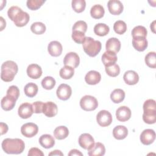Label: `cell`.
<instances>
[{"instance_id": "obj_1", "label": "cell", "mask_w": 156, "mask_h": 156, "mask_svg": "<svg viewBox=\"0 0 156 156\" xmlns=\"http://www.w3.org/2000/svg\"><path fill=\"white\" fill-rule=\"evenodd\" d=\"M2 149L8 154H20L25 148L24 142L20 138H5L1 144Z\"/></svg>"}, {"instance_id": "obj_2", "label": "cell", "mask_w": 156, "mask_h": 156, "mask_svg": "<svg viewBox=\"0 0 156 156\" xmlns=\"http://www.w3.org/2000/svg\"><path fill=\"white\" fill-rule=\"evenodd\" d=\"M18 70L17 64L12 60H7L1 65V78L6 82H11L13 80Z\"/></svg>"}, {"instance_id": "obj_3", "label": "cell", "mask_w": 156, "mask_h": 156, "mask_svg": "<svg viewBox=\"0 0 156 156\" xmlns=\"http://www.w3.org/2000/svg\"><path fill=\"white\" fill-rule=\"evenodd\" d=\"M83 44L84 52L90 57H95L101 50L102 44L98 40H95L91 37H86Z\"/></svg>"}, {"instance_id": "obj_4", "label": "cell", "mask_w": 156, "mask_h": 156, "mask_svg": "<svg viewBox=\"0 0 156 156\" xmlns=\"http://www.w3.org/2000/svg\"><path fill=\"white\" fill-rule=\"evenodd\" d=\"M80 106L85 111L94 110L98 106L97 99L92 96L85 95L80 101Z\"/></svg>"}, {"instance_id": "obj_5", "label": "cell", "mask_w": 156, "mask_h": 156, "mask_svg": "<svg viewBox=\"0 0 156 156\" xmlns=\"http://www.w3.org/2000/svg\"><path fill=\"white\" fill-rule=\"evenodd\" d=\"M96 121L100 126L107 127L111 124L112 122V116L108 111L102 110L98 113Z\"/></svg>"}, {"instance_id": "obj_6", "label": "cell", "mask_w": 156, "mask_h": 156, "mask_svg": "<svg viewBox=\"0 0 156 156\" xmlns=\"http://www.w3.org/2000/svg\"><path fill=\"white\" fill-rule=\"evenodd\" d=\"M38 131L37 124L33 122H27L23 124L21 127L22 135L27 138H32L36 135Z\"/></svg>"}, {"instance_id": "obj_7", "label": "cell", "mask_w": 156, "mask_h": 156, "mask_svg": "<svg viewBox=\"0 0 156 156\" xmlns=\"http://www.w3.org/2000/svg\"><path fill=\"white\" fill-rule=\"evenodd\" d=\"M56 94L58 99L66 101L71 96L72 89L69 85L65 83H62L57 88Z\"/></svg>"}, {"instance_id": "obj_8", "label": "cell", "mask_w": 156, "mask_h": 156, "mask_svg": "<svg viewBox=\"0 0 156 156\" xmlns=\"http://www.w3.org/2000/svg\"><path fill=\"white\" fill-rule=\"evenodd\" d=\"M80 63V58L78 54L74 52H70L66 54L63 59V63L66 66L76 68Z\"/></svg>"}, {"instance_id": "obj_9", "label": "cell", "mask_w": 156, "mask_h": 156, "mask_svg": "<svg viewBox=\"0 0 156 156\" xmlns=\"http://www.w3.org/2000/svg\"><path fill=\"white\" fill-rule=\"evenodd\" d=\"M29 19V15L27 12L23 11L21 9L14 16L12 21L14 22V24L17 27H23L27 24Z\"/></svg>"}, {"instance_id": "obj_10", "label": "cell", "mask_w": 156, "mask_h": 156, "mask_svg": "<svg viewBox=\"0 0 156 156\" xmlns=\"http://www.w3.org/2000/svg\"><path fill=\"white\" fill-rule=\"evenodd\" d=\"M34 113L32 105L29 102H24L21 104L18 110V114L23 119L30 118Z\"/></svg>"}, {"instance_id": "obj_11", "label": "cell", "mask_w": 156, "mask_h": 156, "mask_svg": "<svg viewBox=\"0 0 156 156\" xmlns=\"http://www.w3.org/2000/svg\"><path fill=\"white\" fill-rule=\"evenodd\" d=\"M155 139V133L153 129H147L144 130L140 135V141L144 145L152 144Z\"/></svg>"}, {"instance_id": "obj_12", "label": "cell", "mask_w": 156, "mask_h": 156, "mask_svg": "<svg viewBox=\"0 0 156 156\" xmlns=\"http://www.w3.org/2000/svg\"><path fill=\"white\" fill-rule=\"evenodd\" d=\"M108 9L110 13L114 15H118L123 11V5L120 1L110 0L107 3Z\"/></svg>"}, {"instance_id": "obj_13", "label": "cell", "mask_w": 156, "mask_h": 156, "mask_svg": "<svg viewBox=\"0 0 156 156\" xmlns=\"http://www.w3.org/2000/svg\"><path fill=\"white\" fill-rule=\"evenodd\" d=\"M57 105L53 102L49 101L44 103L42 113L47 117L51 118L55 116L57 114Z\"/></svg>"}, {"instance_id": "obj_14", "label": "cell", "mask_w": 156, "mask_h": 156, "mask_svg": "<svg viewBox=\"0 0 156 156\" xmlns=\"http://www.w3.org/2000/svg\"><path fill=\"white\" fill-rule=\"evenodd\" d=\"M78 141L80 146L84 149H89L94 143L93 136L87 133L81 134L79 137Z\"/></svg>"}, {"instance_id": "obj_15", "label": "cell", "mask_w": 156, "mask_h": 156, "mask_svg": "<svg viewBox=\"0 0 156 156\" xmlns=\"http://www.w3.org/2000/svg\"><path fill=\"white\" fill-rule=\"evenodd\" d=\"M116 116L119 121H126L131 117V110L127 106H121L116 110Z\"/></svg>"}, {"instance_id": "obj_16", "label": "cell", "mask_w": 156, "mask_h": 156, "mask_svg": "<svg viewBox=\"0 0 156 156\" xmlns=\"http://www.w3.org/2000/svg\"><path fill=\"white\" fill-rule=\"evenodd\" d=\"M88 150L90 156H102L105 154V148L104 145L99 142L94 143Z\"/></svg>"}, {"instance_id": "obj_17", "label": "cell", "mask_w": 156, "mask_h": 156, "mask_svg": "<svg viewBox=\"0 0 156 156\" xmlns=\"http://www.w3.org/2000/svg\"><path fill=\"white\" fill-rule=\"evenodd\" d=\"M27 76L33 79H37L42 75V69L40 66L37 64H30L27 68Z\"/></svg>"}, {"instance_id": "obj_18", "label": "cell", "mask_w": 156, "mask_h": 156, "mask_svg": "<svg viewBox=\"0 0 156 156\" xmlns=\"http://www.w3.org/2000/svg\"><path fill=\"white\" fill-rule=\"evenodd\" d=\"M48 51L49 54L53 57H58L61 55L63 47L60 42L58 41H52L48 46Z\"/></svg>"}, {"instance_id": "obj_19", "label": "cell", "mask_w": 156, "mask_h": 156, "mask_svg": "<svg viewBox=\"0 0 156 156\" xmlns=\"http://www.w3.org/2000/svg\"><path fill=\"white\" fill-rule=\"evenodd\" d=\"M148 43L146 37H135L132 38V46L138 51H144Z\"/></svg>"}, {"instance_id": "obj_20", "label": "cell", "mask_w": 156, "mask_h": 156, "mask_svg": "<svg viewBox=\"0 0 156 156\" xmlns=\"http://www.w3.org/2000/svg\"><path fill=\"white\" fill-rule=\"evenodd\" d=\"M101 74L99 72L94 70L88 72L85 77V82L89 85H96L101 81Z\"/></svg>"}, {"instance_id": "obj_21", "label": "cell", "mask_w": 156, "mask_h": 156, "mask_svg": "<svg viewBox=\"0 0 156 156\" xmlns=\"http://www.w3.org/2000/svg\"><path fill=\"white\" fill-rule=\"evenodd\" d=\"M105 48L106 51H112L116 54L121 49V42L118 38L115 37L110 38L106 41Z\"/></svg>"}, {"instance_id": "obj_22", "label": "cell", "mask_w": 156, "mask_h": 156, "mask_svg": "<svg viewBox=\"0 0 156 156\" xmlns=\"http://www.w3.org/2000/svg\"><path fill=\"white\" fill-rule=\"evenodd\" d=\"M123 79L126 83L129 85H133L136 84L138 82L139 76L136 72L133 70H129L124 73Z\"/></svg>"}, {"instance_id": "obj_23", "label": "cell", "mask_w": 156, "mask_h": 156, "mask_svg": "<svg viewBox=\"0 0 156 156\" xmlns=\"http://www.w3.org/2000/svg\"><path fill=\"white\" fill-rule=\"evenodd\" d=\"M16 99L10 96L6 95L3 97L1 101L2 108L5 111H9L13 108L16 104Z\"/></svg>"}, {"instance_id": "obj_24", "label": "cell", "mask_w": 156, "mask_h": 156, "mask_svg": "<svg viewBox=\"0 0 156 156\" xmlns=\"http://www.w3.org/2000/svg\"><path fill=\"white\" fill-rule=\"evenodd\" d=\"M102 61L105 66H108L116 63L117 61L116 53L106 51L102 56Z\"/></svg>"}, {"instance_id": "obj_25", "label": "cell", "mask_w": 156, "mask_h": 156, "mask_svg": "<svg viewBox=\"0 0 156 156\" xmlns=\"http://www.w3.org/2000/svg\"><path fill=\"white\" fill-rule=\"evenodd\" d=\"M39 143L43 147L49 149L54 146L55 140L52 135L49 134H44L40 137Z\"/></svg>"}, {"instance_id": "obj_26", "label": "cell", "mask_w": 156, "mask_h": 156, "mask_svg": "<svg viewBox=\"0 0 156 156\" xmlns=\"http://www.w3.org/2000/svg\"><path fill=\"white\" fill-rule=\"evenodd\" d=\"M128 135V130L124 126H117L113 130V135L116 140H123Z\"/></svg>"}, {"instance_id": "obj_27", "label": "cell", "mask_w": 156, "mask_h": 156, "mask_svg": "<svg viewBox=\"0 0 156 156\" xmlns=\"http://www.w3.org/2000/svg\"><path fill=\"white\" fill-rule=\"evenodd\" d=\"M125 98V92L122 89H115L110 94V99L113 102L118 104L123 101Z\"/></svg>"}, {"instance_id": "obj_28", "label": "cell", "mask_w": 156, "mask_h": 156, "mask_svg": "<svg viewBox=\"0 0 156 156\" xmlns=\"http://www.w3.org/2000/svg\"><path fill=\"white\" fill-rule=\"evenodd\" d=\"M68 129L64 126L57 127L54 130V136L57 140H63L68 136Z\"/></svg>"}, {"instance_id": "obj_29", "label": "cell", "mask_w": 156, "mask_h": 156, "mask_svg": "<svg viewBox=\"0 0 156 156\" xmlns=\"http://www.w3.org/2000/svg\"><path fill=\"white\" fill-rule=\"evenodd\" d=\"M105 10L102 5L100 4L94 5L90 10V15L94 19H100L103 17Z\"/></svg>"}, {"instance_id": "obj_30", "label": "cell", "mask_w": 156, "mask_h": 156, "mask_svg": "<svg viewBox=\"0 0 156 156\" xmlns=\"http://www.w3.org/2000/svg\"><path fill=\"white\" fill-rule=\"evenodd\" d=\"M38 87L37 84L33 82L28 83L26 85L24 88L25 94L29 98L34 97L38 93Z\"/></svg>"}, {"instance_id": "obj_31", "label": "cell", "mask_w": 156, "mask_h": 156, "mask_svg": "<svg viewBox=\"0 0 156 156\" xmlns=\"http://www.w3.org/2000/svg\"><path fill=\"white\" fill-rule=\"evenodd\" d=\"M110 28L108 26L104 23H98L94 27V32L97 35L102 37L105 36L109 32Z\"/></svg>"}, {"instance_id": "obj_32", "label": "cell", "mask_w": 156, "mask_h": 156, "mask_svg": "<svg viewBox=\"0 0 156 156\" xmlns=\"http://www.w3.org/2000/svg\"><path fill=\"white\" fill-rule=\"evenodd\" d=\"M74 74V68L69 66H65L62 68L60 70L59 74L60 76L63 79H71Z\"/></svg>"}, {"instance_id": "obj_33", "label": "cell", "mask_w": 156, "mask_h": 156, "mask_svg": "<svg viewBox=\"0 0 156 156\" xmlns=\"http://www.w3.org/2000/svg\"><path fill=\"white\" fill-rule=\"evenodd\" d=\"M30 30L35 34L41 35L46 31V26L41 22H35L31 25Z\"/></svg>"}, {"instance_id": "obj_34", "label": "cell", "mask_w": 156, "mask_h": 156, "mask_svg": "<svg viewBox=\"0 0 156 156\" xmlns=\"http://www.w3.org/2000/svg\"><path fill=\"white\" fill-rule=\"evenodd\" d=\"M72 8L77 13L82 12L86 7L85 0H73L71 2Z\"/></svg>"}, {"instance_id": "obj_35", "label": "cell", "mask_w": 156, "mask_h": 156, "mask_svg": "<svg viewBox=\"0 0 156 156\" xmlns=\"http://www.w3.org/2000/svg\"><path fill=\"white\" fill-rule=\"evenodd\" d=\"M113 29L116 34L122 35L127 30V24L122 20H118L114 23Z\"/></svg>"}, {"instance_id": "obj_36", "label": "cell", "mask_w": 156, "mask_h": 156, "mask_svg": "<svg viewBox=\"0 0 156 156\" xmlns=\"http://www.w3.org/2000/svg\"><path fill=\"white\" fill-rule=\"evenodd\" d=\"M156 53L155 52H149L145 56L146 64L151 68H156Z\"/></svg>"}, {"instance_id": "obj_37", "label": "cell", "mask_w": 156, "mask_h": 156, "mask_svg": "<svg viewBox=\"0 0 156 156\" xmlns=\"http://www.w3.org/2000/svg\"><path fill=\"white\" fill-rule=\"evenodd\" d=\"M41 85L46 90H52L55 85V80L51 76H46L41 80Z\"/></svg>"}, {"instance_id": "obj_38", "label": "cell", "mask_w": 156, "mask_h": 156, "mask_svg": "<svg viewBox=\"0 0 156 156\" xmlns=\"http://www.w3.org/2000/svg\"><path fill=\"white\" fill-rule=\"evenodd\" d=\"M106 73L110 77H116L120 73V68L118 65L115 63L108 66H105Z\"/></svg>"}, {"instance_id": "obj_39", "label": "cell", "mask_w": 156, "mask_h": 156, "mask_svg": "<svg viewBox=\"0 0 156 156\" xmlns=\"http://www.w3.org/2000/svg\"><path fill=\"white\" fill-rule=\"evenodd\" d=\"M147 31L145 27L142 26H137L135 27L132 30V37H146Z\"/></svg>"}, {"instance_id": "obj_40", "label": "cell", "mask_w": 156, "mask_h": 156, "mask_svg": "<svg viewBox=\"0 0 156 156\" xmlns=\"http://www.w3.org/2000/svg\"><path fill=\"white\" fill-rule=\"evenodd\" d=\"M144 112H156L155 101L154 99H147L143 104Z\"/></svg>"}, {"instance_id": "obj_41", "label": "cell", "mask_w": 156, "mask_h": 156, "mask_svg": "<svg viewBox=\"0 0 156 156\" xmlns=\"http://www.w3.org/2000/svg\"><path fill=\"white\" fill-rule=\"evenodd\" d=\"M143 120L144 122L152 124L156 121V112H143Z\"/></svg>"}, {"instance_id": "obj_42", "label": "cell", "mask_w": 156, "mask_h": 156, "mask_svg": "<svg viewBox=\"0 0 156 156\" xmlns=\"http://www.w3.org/2000/svg\"><path fill=\"white\" fill-rule=\"evenodd\" d=\"M45 1L43 0H28L27 1V7L32 10H36L41 7L44 3Z\"/></svg>"}, {"instance_id": "obj_43", "label": "cell", "mask_w": 156, "mask_h": 156, "mask_svg": "<svg viewBox=\"0 0 156 156\" xmlns=\"http://www.w3.org/2000/svg\"><path fill=\"white\" fill-rule=\"evenodd\" d=\"M71 37L73 40L78 44H82L86 38L84 33L77 30L73 31Z\"/></svg>"}, {"instance_id": "obj_44", "label": "cell", "mask_w": 156, "mask_h": 156, "mask_svg": "<svg viewBox=\"0 0 156 156\" xmlns=\"http://www.w3.org/2000/svg\"><path fill=\"white\" fill-rule=\"evenodd\" d=\"M87 29V24L86 22H85L84 21H82V20L76 21L74 23V24L73 25V28H72L73 31L77 30V31L82 32L84 34L86 32Z\"/></svg>"}, {"instance_id": "obj_45", "label": "cell", "mask_w": 156, "mask_h": 156, "mask_svg": "<svg viewBox=\"0 0 156 156\" xmlns=\"http://www.w3.org/2000/svg\"><path fill=\"white\" fill-rule=\"evenodd\" d=\"M7 95L10 96L17 100L20 96V90L16 86L12 85L7 90Z\"/></svg>"}, {"instance_id": "obj_46", "label": "cell", "mask_w": 156, "mask_h": 156, "mask_svg": "<svg viewBox=\"0 0 156 156\" xmlns=\"http://www.w3.org/2000/svg\"><path fill=\"white\" fill-rule=\"evenodd\" d=\"M21 10V9L19 7H18V6H12L11 7H10L8 9V11H7V15H8L9 18L12 21H13V19L14 16Z\"/></svg>"}, {"instance_id": "obj_47", "label": "cell", "mask_w": 156, "mask_h": 156, "mask_svg": "<svg viewBox=\"0 0 156 156\" xmlns=\"http://www.w3.org/2000/svg\"><path fill=\"white\" fill-rule=\"evenodd\" d=\"M44 103L41 101H36L33 102L32 107L34 110V113H42L43 106Z\"/></svg>"}, {"instance_id": "obj_48", "label": "cell", "mask_w": 156, "mask_h": 156, "mask_svg": "<svg viewBox=\"0 0 156 156\" xmlns=\"http://www.w3.org/2000/svg\"><path fill=\"white\" fill-rule=\"evenodd\" d=\"M28 156H44V153L37 147H32L29 151Z\"/></svg>"}, {"instance_id": "obj_49", "label": "cell", "mask_w": 156, "mask_h": 156, "mask_svg": "<svg viewBox=\"0 0 156 156\" xmlns=\"http://www.w3.org/2000/svg\"><path fill=\"white\" fill-rule=\"evenodd\" d=\"M0 128H1V134L4 135L7 133L8 130V126L4 122H1L0 123Z\"/></svg>"}, {"instance_id": "obj_50", "label": "cell", "mask_w": 156, "mask_h": 156, "mask_svg": "<svg viewBox=\"0 0 156 156\" xmlns=\"http://www.w3.org/2000/svg\"><path fill=\"white\" fill-rule=\"evenodd\" d=\"M68 155L69 156H71V155H80V156H82L83 155V154L80 152L79 150L77 149H72L69 151V152L68 153Z\"/></svg>"}, {"instance_id": "obj_51", "label": "cell", "mask_w": 156, "mask_h": 156, "mask_svg": "<svg viewBox=\"0 0 156 156\" xmlns=\"http://www.w3.org/2000/svg\"><path fill=\"white\" fill-rule=\"evenodd\" d=\"M49 155H63V154L59 150H54L50 152Z\"/></svg>"}, {"instance_id": "obj_52", "label": "cell", "mask_w": 156, "mask_h": 156, "mask_svg": "<svg viewBox=\"0 0 156 156\" xmlns=\"http://www.w3.org/2000/svg\"><path fill=\"white\" fill-rule=\"evenodd\" d=\"M0 19H1V30H2L6 26V22L2 16L0 17Z\"/></svg>"}, {"instance_id": "obj_53", "label": "cell", "mask_w": 156, "mask_h": 156, "mask_svg": "<svg viewBox=\"0 0 156 156\" xmlns=\"http://www.w3.org/2000/svg\"><path fill=\"white\" fill-rule=\"evenodd\" d=\"M155 21H154L152 23V24H151V26H150V27H151V29H152V30L154 33H155Z\"/></svg>"}]
</instances>
